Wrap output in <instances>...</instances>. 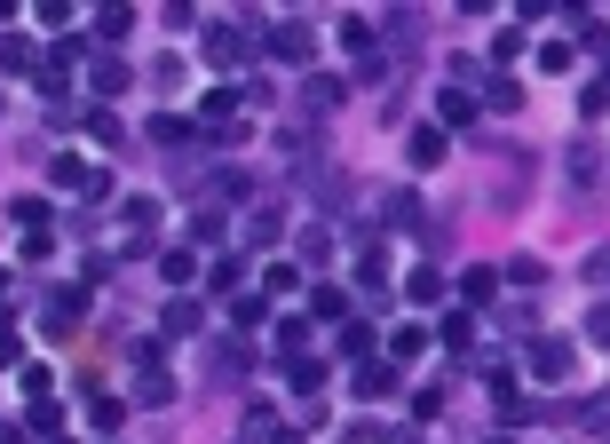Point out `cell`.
I'll use <instances>...</instances> for the list:
<instances>
[{"instance_id": "cell-14", "label": "cell", "mask_w": 610, "mask_h": 444, "mask_svg": "<svg viewBox=\"0 0 610 444\" xmlns=\"http://www.w3.org/2000/svg\"><path fill=\"white\" fill-rule=\"evenodd\" d=\"M48 175H56V191H88V183H96V175H88L72 151H64V159H48Z\"/></svg>"}, {"instance_id": "cell-29", "label": "cell", "mask_w": 610, "mask_h": 444, "mask_svg": "<svg viewBox=\"0 0 610 444\" xmlns=\"http://www.w3.org/2000/svg\"><path fill=\"white\" fill-rule=\"evenodd\" d=\"M88 135H96V143H127V127H119L111 111H88Z\"/></svg>"}, {"instance_id": "cell-10", "label": "cell", "mask_w": 610, "mask_h": 444, "mask_svg": "<svg viewBox=\"0 0 610 444\" xmlns=\"http://www.w3.org/2000/svg\"><path fill=\"white\" fill-rule=\"evenodd\" d=\"M88 429H96V437L111 444L119 429H127V405H119V397H96V405H88Z\"/></svg>"}, {"instance_id": "cell-1", "label": "cell", "mask_w": 610, "mask_h": 444, "mask_svg": "<svg viewBox=\"0 0 610 444\" xmlns=\"http://www.w3.org/2000/svg\"><path fill=\"white\" fill-rule=\"evenodd\" d=\"M571 357H579V349H571L563 333H531V341H523V365H531V381H563V373H571Z\"/></svg>"}, {"instance_id": "cell-21", "label": "cell", "mask_w": 610, "mask_h": 444, "mask_svg": "<svg viewBox=\"0 0 610 444\" xmlns=\"http://www.w3.org/2000/svg\"><path fill=\"white\" fill-rule=\"evenodd\" d=\"M500 278H508L515 294H539V286H547V270H539V262H508V270H500Z\"/></svg>"}, {"instance_id": "cell-4", "label": "cell", "mask_w": 610, "mask_h": 444, "mask_svg": "<svg viewBox=\"0 0 610 444\" xmlns=\"http://www.w3.org/2000/svg\"><path fill=\"white\" fill-rule=\"evenodd\" d=\"M341 96H349V88H341L333 72H309V80H302V111H309V119H325V111H341Z\"/></svg>"}, {"instance_id": "cell-5", "label": "cell", "mask_w": 610, "mask_h": 444, "mask_svg": "<svg viewBox=\"0 0 610 444\" xmlns=\"http://www.w3.org/2000/svg\"><path fill=\"white\" fill-rule=\"evenodd\" d=\"M405 159L428 175V167H444V127H412L405 135Z\"/></svg>"}, {"instance_id": "cell-40", "label": "cell", "mask_w": 610, "mask_h": 444, "mask_svg": "<svg viewBox=\"0 0 610 444\" xmlns=\"http://www.w3.org/2000/svg\"><path fill=\"white\" fill-rule=\"evenodd\" d=\"M484 444H508V437H484Z\"/></svg>"}, {"instance_id": "cell-24", "label": "cell", "mask_w": 610, "mask_h": 444, "mask_svg": "<svg viewBox=\"0 0 610 444\" xmlns=\"http://www.w3.org/2000/svg\"><path fill=\"white\" fill-rule=\"evenodd\" d=\"M571 56H579L571 40H539V72H571Z\"/></svg>"}, {"instance_id": "cell-25", "label": "cell", "mask_w": 610, "mask_h": 444, "mask_svg": "<svg viewBox=\"0 0 610 444\" xmlns=\"http://www.w3.org/2000/svg\"><path fill=\"white\" fill-rule=\"evenodd\" d=\"M309 310H317V318H349V294H341V286H317Z\"/></svg>"}, {"instance_id": "cell-3", "label": "cell", "mask_w": 610, "mask_h": 444, "mask_svg": "<svg viewBox=\"0 0 610 444\" xmlns=\"http://www.w3.org/2000/svg\"><path fill=\"white\" fill-rule=\"evenodd\" d=\"M246 48H254V40H246V24H214V32H206V64H214V72L246 64Z\"/></svg>"}, {"instance_id": "cell-30", "label": "cell", "mask_w": 610, "mask_h": 444, "mask_svg": "<svg viewBox=\"0 0 610 444\" xmlns=\"http://www.w3.org/2000/svg\"><path fill=\"white\" fill-rule=\"evenodd\" d=\"M270 238H278V215H270V207H262V215H246V246H270Z\"/></svg>"}, {"instance_id": "cell-13", "label": "cell", "mask_w": 610, "mask_h": 444, "mask_svg": "<svg viewBox=\"0 0 610 444\" xmlns=\"http://www.w3.org/2000/svg\"><path fill=\"white\" fill-rule=\"evenodd\" d=\"M317 381H325V357H286V389H317Z\"/></svg>"}, {"instance_id": "cell-22", "label": "cell", "mask_w": 610, "mask_h": 444, "mask_svg": "<svg viewBox=\"0 0 610 444\" xmlns=\"http://www.w3.org/2000/svg\"><path fill=\"white\" fill-rule=\"evenodd\" d=\"M484 104H492V111H523V88H515L508 72H500V80H492V88H484Z\"/></svg>"}, {"instance_id": "cell-38", "label": "cell", "mask_w": 610, "mask_h": 444, "mask_svg": "<svg viewBox=\"0 0 610 444\" xmlns=\"http://www.w3.org/2000/svg\"><path fill=\"white\" fill-rule=\"evenodd\" d=\"M587 341H595V349H610V302H595V318H587Z\"/></svg>"}, {"instance_id": "cell-19", "label": "cell", "mask_w": 610, "mask_h": 444, "mask_svg": "<svg viewBox=\"0 0 610 444\" xmlns=\"http://www.w3.org/2000/svg\"><path fill=\"white\" fill-rule=\"evenodd\" d=\"M206 286H214V294H230V286H246V262H238V254H222V262L206 270Z\"/></svg>"}, {"instance_id": "cell-32", "label": "cell", "mask_w": 610, "mask_h": 444, "mask_svg": "<svg viewBox=\"0 0 610 444\" xmlns=\"http://www.w3.org/2000/svg\"><path fill=\"white\" fill-rule=\"evenodd\" d=\"M444 341H452V349H468V341H476V318H468V310H452V318H444Z\"/></svg>"}, {"instance_id": "cell-16", "label": "cell", "mask_w": 610, "mask_h": 444, "mask_svg": "<svg viewBox=\"0 0 610 444\" xmlns=\"http://www.w3.org/2000/svg\"><path fill=\"white\" fill-rule=\"evenodd\" d=\"M357 389H365V397H389V389H397V373H389L381 357H365V365H357Z\"/></svg>"}, {"instance_id": "cell-12", "label": "cell", "mask_w": 610, "mask_h": 444, "mask_svg": "<svg viewBox=\"0 0 610 444\" xmlns=\"http://www.w3.org/2000/svg\"><path fill=\"white\" fill-rule=\"evenodd\" d=\"M341 349H349V365H365L381 341H373V326H365V318H349V326H341Z\"/></svg>"}, {"instance_id": "cell-2", "label": "cell", "mask_w": 610, "mask_h": 444, "mask_svg": "<svg viewBox=\"0 0 610 444\" xmlns=\"http://www.w3.org/2000/svg\"><path fill=\"white\" fill-rule=\"evenodd\" d=\"M381 222H389V230H420V238L436 230V215L420 207V191H381Z\"/></svg>"}, {"instance_id": "cell-27", "label": "cell", "mask_w": 610, "mask_h": 444, "mask_svg": "<svg viewBox=\"0 0 610 444\" xmlns=\"http://www.w3.org/2000/svg\"><path fill=\"white\" fill-rule=\"evenodd\" d=\"M246 365H254V357H246V349H230V341H222V349H214V373H222V381H238V373H246Z\"/></svg>"}, {"instance_id": "cell-9", "label": "cell", "mask_w": 610, "mask_h": 444, "mask_svg": "<svg viewBox=\"0 0 610 444\" xmlns=\"http://www.w3.org/2000/svg\"><path fill=\"white\" fill-rule=\"evenodd\" d=\"M88 80H96V96H119V88H127V64H119L111 48H96V64H88Z\"/></svg>"}, {"instance_id": "cell-31", "label": "cell", "mask_w": 610, "mask_h": 444, "mask_svg": "<svg viewBox=\"0 0 610 444\" xmlns=\"http://www.w3.org/2000/svg\"><path fill=\"white\" fill-rule=\"evenodd\" d=\"M167 333H199V302H167Z\"/></svg>"}, {"instance_id": "cell-8", "label": "cell", "mask_w": 610, "mask_h": 444, "mask_svg": "<svg viewBox=\"0 0 610 444\" xmlns=\"http://www.w3.org/2000/svg\"><path fill=\"white\" fill-rule=\"evenodd\" d=\"M80 310H88V286H56V294H48V326H56V333L72 326Z\"/></svg>"}, {"instance_id": "cell-26", "label": "cell", "mask_w": 610, "mask_h": 444, "mask_svg": "<svg viewBox=\"0 0 610 444\" xmlns=\"http://www.w3.org/2000/svg\"><path fill=\"white\" fill-rule=\"evenodd\" d=\"M119 222H127V230H151V222H159V199H127Z\"/></svg>"}, {"instance_id": "cell-39", "label": "cell", "mask_w": 610, "mask_h": 444, "mask_svg": "<svg viewBox=\"0 0 610 444\" xmlns=\"http://www.w3.org/2000/svg\"><path fill=\"white\" fill-rule=\"evenodd\" d=\"M603 80H610V40H603Z\"/></svg>"}, {"instance_id": "cell-33", "label": "cell", "mask_w": 610, "mask_h": 444, "mask_svg": "<svg viewBox=\"0 0 610 444\" xmlns=\"http://www.w3.org/2000/svg\"><path fill=\"white\" fill-rule=\"evenodd\" d=\"M563 175H571V183H587V175H595V151H587V143H571V159H563Z\"/></svg>"}, {"instance_id": "cell-6", "label": "cell", "mask_w": 610, "mask_h": 444, "mask_svg": "<svg viewBox=\"0 0 610 444\" xmlns=\"http://www.w3.org/2000/svg\"><path fill=\"white\" fill-rule=\"evenodd\" d=\"M436 127H476V96L468 88H436Z\"/></svg>"}, {"instance_id": "cell-7", "label": "cell", "mask_w": 610, "mask_h": 444, "mask_svg": "<svg viewBox=\"0 0 610 444\" xmlns=\"http://www.w3.org/2000/svg\"><path fill=\"white\" fill-rule=\"evenodd\" d=\"M270 56H286V64H309V24H302V16L270 32Z\"/></svg>"}, {"instance_id": "cell-28", "label": "cell", "mask_w": 610, "mask_h": 444, "mask_svg": "<svg viewBox=\"0 0 610 444\" xmlns=\"http://www.w3.org/2000/svg\"><path fill=\"white\" fill-rule=\"evenodd\" d=\"M127 24H135V16H127V8H103V16H96V32H103V48H111V40H127Z\"/></svg>"}, {"instance_id": "cell-34", "label": "cell", "mask_w": 610, "mask_h": 444, "mask_svg": "<svg viewBox=\"0 0 610 444\" xmlns=\"http://www.w3.org/2000/svg\"><path fill=\"white\" fill-rule=\"evenodd\" d=\"M159 270H167V278H175V286H191V278H199V262H191V254H183V246H175V254H167V262H159Z\"/></svg>"}, {"instance_id": "cell-11", "label": "cell", "mask_w": 610, "mask_h": 444, "mask_svg": "<svg viewBox=\"0 0 610 444\" xmlns=\"http://www.w3.org/2000/svg\"><path fill=\"white\" fill-rule=\"evenodd\" d=\"M373 40H381V32H373V16H349V24H341V48H349L357 64L373 56Z\"/></svg>"}, {"instance_id": "cell-18", "label": "cell", "mask_w": 610, "mask_h": 444, "mask_svg": "<svg viewBox=\"0 0 610 444\" xmlns=\"http://www.w3.org/2000/svg\"><path fill=\"white\" fill-rule=\"evenodd\" d=\"M151 143H159V151H175V143H191V119H167V111H159V119H151Z\"/></svg>"}, {"instance_id": "cell-37", "label": "cell", "mask_w": 610, "mask_h": 444, "mask_svg": "<svg viewBox=\"0 0 610 444\" xmlns=\"http://www.w3.org/2000/svg\"><path fill=\"white\" fill-rule=\"evenodd\" d=\"M8 215L24 222V230H48V207H40V199H16V207H8Z\"/></svg>"}, {"instance_id": "cell-20", "label": "cell", "mask_w": 610, "mask_h": 444, "mask_svg": "<svg viewBox=\"0 0 610 444\" xmlns=\"http://www.w3.org/2000/svg\"><path fill=\"white\" fill-rule=\"evenodd\" d=\"M405 294L420 302V310H428V302H444V278H436V270H412V278H405Z\"/></svg>"}, {"instance_id": "cell-23", "label": "cell", "mask_w": 610, "mask_h": 444, "mask_svg": "<svg viewBox=\"0 0 610 444\" xmlns=\"http://www.w3.org/2000/svg\"><path fill=\"white\" fill-rule=\"evenodd\" d=\"M0 64H8V72H32V40L8 32V40H0Z\"/></svg>"}, {"instance_id": "cell-36", "label": "cell", "mask_w": 610, "mask_h": 444, "mask_svg": "<svg viewBox=\"0 0 610 444\" xmlns=\"http://www.w3.org/2000/svg\"><path fill=\"white\" fill-rule=\"evenodd\" d=\"M523 56V32H492V64H515Z\"/></svg>"}, {"instance_id": "cell-17", "label": "cell", "mask_w": 610, "mask_h": 444, "mask_svg": "<svg viewBox=\"0 0 610 444\" xmlns=\"http://www.w3.org/2000/svg\"><path fill=\"white\" fill-rule=\"evenodd\" d=\"M420 349H428V326H397L389 333V357H397V365H412Z\"/></svg>"}, {"instance_id": "cell-15", "label": "cell", "mask_w": 610, "mask_h": 444, "mask_svg": "<svg viewBox=\"0 0 610 444\" xmlns=\"http://www.w3.org/2000/svg\"><path fill=\"white\" fill-rule=\"evenodd\" d=\"M460 294H468V302H492V294H500V270H484V262L460 270Z\"/></svg>"}, {"instance_id": "cell-35", "label": "cell", "mask_w": 610, "mask_h": 444, "mask_svg": "<svg viewBox=\"0 0 610 444\" xmlns=\"http://www.w3.org/2000/svg\"><path fill=\"white\" fill-rule=\"evenodd\" d=\"M262 286H270V294H294V286H302V270H294V262H270V278H262Z\"/></svg>"}]
</instances>
